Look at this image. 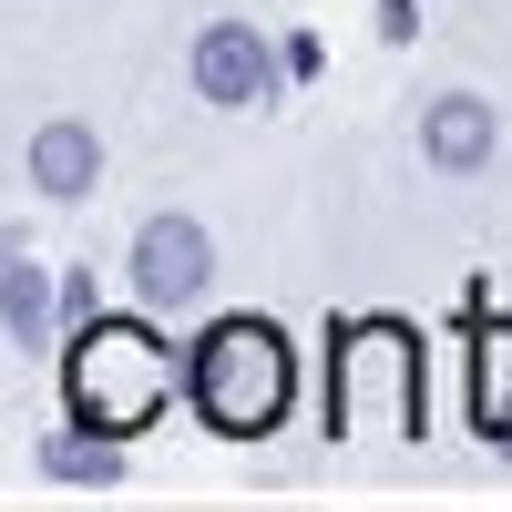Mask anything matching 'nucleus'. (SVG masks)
Here are the masks:
<instances>
[{
  "instance_id": "1",
  "label": "nucleus",
  "mask_w": 512,
  "mask_h": 512,
  "mask_svg": "<svg viewBox=\"0 0 512 512\" xmlns=\"http://www.w3.org/2000/svg\"><path fill=\"white\" fill-rule=\"evenodd\" d=\"M175 390H185V359H175V338H154L144 318H82V328H72V359H62L72 431L134 441V431L164 420Z\"/></svg>"
},
{
  "instance_id": "2",
  "label": "nucleus",
  "mask_w": 512,
  "mask_h": 512,
  "mask_svg": "<svg viewBox=\"0 0 512 512\" xmlns=\"http://www.w3.org/2000/svg\"><path fill=\"white\" fill-rule=\"evenodd\" d=\"M185 400H195V420H205L216 441H267L277 420H287V400H297V349H287V328L256 318V308L216 318V328L185 349Z\"/></svg>"
},
{
  "instance_id": "6",
  "label": "nucleus",
  "mask_w": 512,
  "mask_h": 512,
  "mask_svg": "<svg viewBox=\"0 0 512 512\" xmlns=\"http://www.w3.org/2000/svg\"><path fill=\"white\" fill-rule=\"evenodd\" d=\"M31 185L41 195H93L103 185V134H93V123H41V134H31Z\"/></svg>"
},
{
  "instance_id": "11",
  "label": "nucleus",
  "mask_w": 512,
  "mask_h": 512,
  "mask_svg": "<svg viewBox=\"0 0 512 512\" xmlns=\"http://www.w3.org/2000/svg\"><path fill=\"white\" fill-rule=\"evenodd\" d=\"M62 318H72V328L93 318V267H72V277H62Z\"/></svg>"
},
{
  "instance_id": "8",
  "label": "nucleus",
  "mask_w": 512,
  "mask_h": 512,
  "mask_svg": "<svg viewBox=\"0 0 512 512\" xmlns=\"http://www.w3.org/2000/svg\"><path fill=\"white\" fill-rule=\"evenodd\" d=\"M41 472H52V482H93V492H113V482H123V441L62 431V441H41Z\"/></svg>"
},
{
  "instance_id": "7",
  "label": "nucleus",
  "mask_w": 512,
  "mask_h": 512,
  "mask_svg": "<svg viewBox=\"0 0 512 512\" xmlns=\"http://www.w3.org/2000/svg\"><path fill=\"white\" fill-rule=\"evenodd\" d=\"M0 328H11L21 349H41V338H52V287H41L31 256H11V267H0Z\"/></svg>"
},
{
  "instance_id": "9",
  "label": "nucleus",
  "mask_w": 512,
  "mask_h": 512,
  "mask_svg": "<svg viewBox=\"0 0 512 512\" xmlns=\"http://www.w3.org/2000/svg\"><path fill=\"white\" fill-rule=\"evenodd\" d=\"M379 41H420V0H379Z\"/></svg>"
},
{
  "instance_id": "5",
  "label": "nucleus",
  "mask_w": 512,
  "mask_h": 512,
  "mask_svg": "<svg viewBox=\"0 0 512 512\" xmlns=\"http://www.w3.org/2000/svg\"><path fill=\"white\" fill-rule=\"evenodd\" d=\"M492 144H502V123H492V103H482V93H441L431 113H420V154H431L441 175H482Z\"/></svg>"
},
{
  "instance_id": "10",
  "label": "nucleus",
  "mask_w": 512,
  "mask_h": 512,
  "mask_svg": "<svg viewBox=\"0 0 512 512\" xmlns=\"http://www.w3.org/2000/svg\"><path fill=\"white\" fill-rule=\"evenodd\" d=\"M277 52H287V82H308V72L328 62V52H318V41H308V31H287V41H277Z\"/></svg>"
},
{
  "instance_id": "4",
  "label": "nucleus",
  "mask_w": 512,
  "mask_h": 512,
  "mask_svg": "<svg viewBox=\"0 0 512 512\" xmlns=\"http://www.w3.org/2000/svg\"><path fill=\"white\" fill-rule=\"evenodd\" d=\"M205 277H216V246H205L195 216H154L134 236V297H144V308H195Z\"/></svg>"
},
{
  "instance_id": "3",
  "label": "nucleus",
  "mask_w": 512,
  "mask_h": 512,
  "mask_svg": "<svg viewBox=\"0 0 512 512\" xmlns=\"http://www.w3.org/2000/svg\"><path fill=\"white\" fill-rule=\"evenodd\" d=\"M277 72H287V52L267 31H246V21H216V31H195V62H185V82L216 113H246V103H267L277 93Z\"/></svg>"
},
{
  "instance_id": "12",
  "label": "nucleus",
  "mask_w": 512,
  "mask_h": 512,
  "mask_svg": "<svg viewBox=\"0 0 512 512\" xmlns=\"http://www.w3.org/2000/svg\"><path fill=\"white\" fill-rule=\"evenodd\" d=\"M11 256H21V236H11V226H0V267H11Z\"/></svg>"
}]
</instances>
